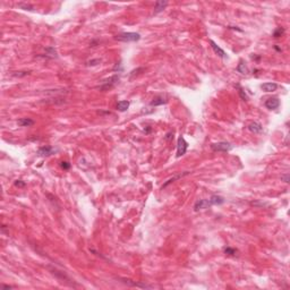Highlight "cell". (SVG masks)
<instances>
[{
    "mask_svg": "<svg viewBox=\"0 0 290 290\" xmlns=\"http://www.w3.org/2000/svg\"><path fill=\"white\" fill-rule=\"evenodd\" d=\"M118 82H119V76L113 75L111 77H109V78L103 79L101 82V84L96 86V89H99L100 91H108L110 90V89H112L116 84H118Z\"/></svg>",
    "mask_w": 290,
    "mask_h": 290,
    "instance_id": "cell-1",
    "label": "cell"
},
{
    "mask_svg": "<svg viewBox=\"0 0 290 290\" xmlns=\"http://www.w3.org/2000/svg\"><path fill=\"white\" fill-rule=\"evenodd\" d=\"M115 39L121 42H136L141 39V34L135 32H125L118 34Z\"/></svg>",
    "mask_w": 290,
    "mask_h": 290,
    "instance_id": "cell-2",
    "label": "cell"
},
{
    "mask_svg": "<svg viewBox=\"0 0 290 290\" xmlns=\"http://www.w3.org/2000/svg\"><path fill=\"white\" fill-rule=\"evenodd\" d=\"M211 148L215 152H228L232 150V145L228 142H217L211 144Z\"/></svg>",
    "mask_w": 290,
    "mask_h": 290,
    "instance_id": "cell-3",
    "label": "cell"
},
{
    "mask_svg": "<svg viewBox=\"0 0 290 290\" xmlns=\"http://www.w3.org/2000/svg\"><path fill=\"white\" fill-rule=\"evenodd\" d=\"M187 148H188V143L186 142L183 136H179L177 142V158L185 155V153L187 152Z\"/></svg>",
    "mask_w": 290,
    "mask_h": 290,
    "instance_id": "cell-4",
    "label": "cell"
},
{
    "mask_svg": "<svg viewBox=\"0 0 290 290\" xmlns=\"http://www.w3.org/2000/svg\"><path fill=\"white\" fill-rule=\"evenodd\" d=\"M57 151H58L57 148H53L51 146H42L38 150V155H40V157H49V155L55 154Z\"/></svg>",
    "mask_w": 290,
    "mask_h": 290,
    "instance_id": "cell-5",
    "label": "cell"
},
{
    "mask_svg": "<svg viewBox=\"0 0 290 290\" xmlns=\"http://www.w3.org/2000/svg\"><path fill=\"white\" fill-rule=\"evenodd\" d=\"M264 105H265V108H267L269 110H276V109L279 108V105H280V101H279L278 98H270V99H267L266 101H265Z\"/></svg>",
    "mask_w": 290,
    "mask_h": 290,
    "instance_id": "cell-6",
    "label": "cell"
},
{
    "mask_svg": "<svg viewBox=\"0 0 290 290\" xmlns=\"http://www.w3.org/2000/svg\"><path fill=\"white\" fill-rule=\"evenodd\" d=\"M212 204L210 202V200H200L197 201L194 205V210L195 211H200V210L203 209H207V207H211Z\"/></svg>",
    "mask_w": 290,
    "mask_h": 290,
    "instance_id": "cell-7",
    "label": "cell"
},
{
    "mask_svg": "<svg viewBox=\"0 0 290 290\" xmlns=\"http://www.w3.org/2000/svg\"><path fill=\"white\" fill-rule=\"evenodd\" d=\"M122 282L126 284H128V286H132V287H138V288H145V289H151L152 286H148V284L145 283H141V282H136V281H133V280H131V279H121Z\"/></svg>",
    "mask_w": 290,
    "mask_h": 290,
    "instance_id": "cell-8",
    "label": "cell"
},
{
    "mask_svg": "<svg viewBox=\"0 0 290 290\" xmlns=\"http://www.w3.org/2000/svg\"><path fill=\"white\" fill-rule=\"evenodd\" d=\"M209 42H210V44H211V46H212V49H213V51H214V52L217 53V55L219 56L220 58H226V57H227V53L224 52V50L221 49L220 46H217V44L215 43V42H214L213 40H210Z\"/></svg>",
    "mask_w": 290,
    "mask_h": 290,
    "instance_id": "cell-9",
    "label": "cell"
},
{
    "mask_svg": "<svg viewBox=\"0 0 290 290\" xmlns=\"http://www.w3.org/2000/svg\"><path fill=\"white\" fill-rule=\"evenodd\" d=\"M248 131L254 134H261L263 132V126L257 121H254L248 125Z\"/></svg>",
    "mask_w": 290,
    "mask_h": 290,
    "instance_id": "cell-10",
    "label": "cell"
},
{
    "mask_svg": "<svg viewBox=\"0 0 290 290\" xmlns=\"http://www.w3.org/2000/svg\"><path fill=\"white\" fill-rule=\"evenodd\" d=\"M261 89L264 92H274L278 89V84L277 83H264L261 85Z\"/></svg>",
    "mask_w": 290,
    "mask_h": 290,
    "instance_id": "cell-11",
    "label": "cell"
},
{
    "mask_svg": "<svg viewBox=\"0 0 290 290\" xmlns=\"http://www.w3.org/2000/svg\"><path fill=\"white\" fill-rule=\"evenodd\" d=\"M188 174H189V172H187V171H186V172H184V174H178V175H176V176H174V177H172V178H170V179H169V180H167V181H165V183L163 184V185H162V188H165V187H167V186H168V185H170V184H171V183H174V181H176V180L180 179V178L185 177V176H187V175H188Z\"/></svg>",
    "mask_w": 290,
    "mask_h": 290,
    "instance_id": "cell-12",
    "label": "cell"
},
{
    "mask_svg": "<svg viewBox=\"0 0 290 290\" xmlns=\"http://www.w3.org/2000/svg\"><path fill=\"white\" fill-rule=\"evenodd\" d=\"M167 102H168V100L165 99L164 96H157V98H154V99L152 100L151 103H150V105H154V107H158V105H165Z\"/></svg>",
    "mask_w": 290,
    "mask_h": 290,
    "instance_id": "cell-13",
    "label": "cell"
},
{
    "mask_svg": "<svg viewBox=\"0 0 290 290\" xmlns=\"http://www.w3.org/2000/svg\"><path fill=\"white\" fill-rule=\"evenodd\" d=\"M167 6H168V1H163V0L157 1V3H155V6H154V13L158 14V13L162 12Z\"/></svg>",
    "mask_w": 290,
    "mask_h": 290,
    "instance_id": "cell-14",
    "label": "cell"
},
{
    "mask_svg": "<svg viewBox=\"0 0 290 290\" xmlns=\"http://www.w3.org/2000/svg\"><path fill=\"white\" fill-rule=\"evenodd\" d=\"M210 202H211L212 205H220V204L224 203V198L222 196H219V195H212L211 198H210Z\"/></svg>",
    "mask_w": 290,
    "mask_h": 290,
    "instance_id": "cell-15",
    "label": "cell"
},
{
    "mask_svg": "<svg viewBox=\"0 0 290 290\" xmlns=\"http://www.w3.org/2000/svg\"><path fill=\"white\" fill-rule=\"evenodd\" d=\"M17 122L18 125L22 126V127H30V126H32L34 124V121L30 118H20Z\"/></svg>",
    "mask_w": 290,
    "mask_h": 290,
    "instance_id": "cell-16",
    "label": "cell"
},
{
    "mask_svg": "<svg viewBox=\"0 0 290 290\" xmlns=\"http://www.w3.org/2000/svg\"><path fill=\"white\" fill-rule=\"evenodd\" d=\"M129 101H126V100H124V101H119L118 103H117V109H118L119 111H121V112H124V111H126L129 108Z\"/></svg>",
    "mask_w": 290,
    "mask_h": 290,
    "instance_id": "cell-17",
    "label": "cell"
},
{
    "mask_svg": "<svg viewBox=\"0 0 290 290\" xmlns=\"http://www.w3.org/2000/svg\"><path fill=\"white\" fill-rule=\"evenodd\" d=\"M46 57H49V58H57L58 55H57V50L53 48V46H49V48H46Z\"/></svg>",
    "mask_w": 290,
    "mask_h": 290,
    "instance_id": "cell-18",
    "label": "cell"
},
{
    "mask_svg": "<svg viewBox=\"0 0 290 290\" xmlns=\"http://www.w3.org/2000/svg\"><path fill=\"white\" fill-rule=\"evenodd\" d=\"M237 72L243 74V75H247V74H248V69H247L246 65H245V62L243 60L239 61V64H238V66H237Z\"/></svg>",
    "mask_w": 290,
    "mask_h": 290,
    "instance_id": "cell-19",
    "label": "cell"
},
{
    "mask_svg": "<svg viewBox=\"0 0 290 290\" xmlns=\"http://www.w3.org/2000/svg\"><path fill=\"white\" fill-rule=\"evenodd\" d=\"M237 89H238V93H239V96L241 98V100H243V101H247V100H248V96H247L244 89H241L239 85H237Z\"/></svg>",
    "mask_w": 290,
    "mask_h": 290,
    "instance_id": "cell-20",
    "label": "cell"
},
{
    "mask_svg": "<svg viewBox=\"0 0 290 290\" xmlns=\"http://www.w3.org/2000/svg\"><path fill=\"white\" fill-rule=\"evenodd\" d=\"M224 254H227V255H231V256H235L236 254H237V250H235V248H231V247H226L223 250Z\"/></svg>",
    "mask_w": 290,
    "mask_h": 290,
    "instance_id": "cell-21",
    "label": "cell"
},
{
    "mask_svg": "<svg viewBox=\"0 0 290 290\" xmlns=\"http://www.w3.org/2000/svg\"><path fill=\"white\" fill-rule=\"evenodd\" d=\"M283 33H284V30L282 29V27H278V29H277L276 31L273 32V36H274L276 39H278V38H280V36H281Z\"/></svg>",
    "mask_w": 290,
    "mask_h": 290,
    "instance_id": "cell-22",
    "label": "cell"
},
{
    "mask_svg": "<svg viewBox=\"0 0 290 290\" xmlns=\"http://www.w3.org/2000/svg\"><path fill=\"white\" fill-rule=\"evenodd\" d=\"M18 7H19V8H23L24 10H34V8H33L32 6L26 5V3H19V5H18Z\"/></svg>",
    "mask_w": 290,
    "mask_h": 290,
    "instance_id": "cell-23",
    "label": "cell"
},
{
    "mask_svg": "<svg viewBox=\"0 0 290 290\" xmlns=\"http://www.w3.org/2000/svg\"><path fill=\"white\" fill-rule=\"evenodd\" d=\"M60 167L64 169V170H68V169L70 168V163L67 162V161H62V162L60 163Z\"/></svg>",
    "mask_w": 290,
    "mask_h": 290,
    "instance_id": "cell-24",
    "label": "cell"
},
{
    "mask_svg": "<svg viewBox=\"0 0 290 290\" xmlns=\"http://www.w3.org/2000/svg\"><path fill=\"white\" fill-rule=\"evenodd\" d=\"M100 62H101V59H94V60L87 61V65H89V66H95V65L100 64Z\"/></svg>",
    "mask_w": 290,
    "mask_h": 290,
    "instance_id": "cell-25",
    "label": "cell"
},
{
    "mask_svg": "<svg viewBox=\"0 0 290 290\" xmlns=\"http://www.w3.org/2000/svg\"><path fill=\"white\" fill-rule=\"evenodd\" d=\"M25 185H26V184L24 183L23 180H16V181H15V186H17V187H24Z\"/></svg>",
    "mask_w": 290,
    "mask_h": 290,
    "instance_id": "cell-26",
    "label": "cell"
},
{
    "mask_svg": "<svg viewBox=\"0 0 290 290\" xmlns=\"http://www.w3.org/2000/svg\"><path fill=\"white\" fill-rule=\"evenodd\" d=\"M281 179L283 180L284 183H289V174H287V175H283V176H281Z\"/></svg>",
    "mask_w": 290,
    "mask_h": 290,
    "instance_id": "cell-27",
    "label": "cell"
},
{
    "mask_svg": "<svg viewBox=\"0 0 290 290\" xmlns=\"http://www.w3.org/2000/svg\"><path fill=\"white\" fill-rule=\"evenodd\" d=\"M172 137H174V134H172V133H168V134H167V136H165L164 138H165V141H170Z\"/></svg>",
    "mask_w": 290,
    "mask_h": 290,
    "instance_id": "cell-28",
    "label": "cell"
}]
</instances>
